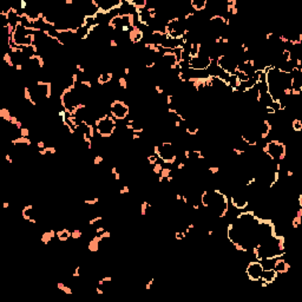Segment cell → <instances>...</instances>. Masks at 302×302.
<instances>
[{
	"label": "cell",
	"instance_id": "6da1fadb",
	"mask_svg": "<svg viewBox=\"0 0 302 302\" xmlns=\"http://www.w3.org/2000/svg\"><path fill=\"white\" fill-rule=\"evenodd\" d=\"M263 270H265V268H263L261 261H252V262H249V265L247 266L246 274L251 281L259 282L263 274Z\"/></svg>",
	"mask_w": 302,
	"mask_h": 302
},
{
	"label": "cell",
	"instance_id": "7a4b0ae2",
	"mask_svg": "<svg viewBox=\"0 0 302 302\" xmlns=\"http://www.w3.org/2000/svg\"><path fill=\"white\" fill-rule=\"evenodd\" d=\"M129 115V106L123 101H115L111 105V116L115 119H125Z\"/></svg>",
	"mask_w": 302,
	"mask_h": 302
}]
</instances>
